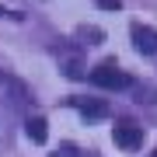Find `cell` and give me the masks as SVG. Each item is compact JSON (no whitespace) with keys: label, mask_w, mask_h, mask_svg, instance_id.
I'll return each instance as SVG.
<instances>
[{"label":"cell","mask_w":157,"mask_h":157,"mask_svg":"<svg viewBox=\"0 0 157 157\" xmlns=\"http://www.w3.org/2000/svg\"><path fill=\"white\" fill-rule=\"evenodd\" d=\"M77 105H80V108H84V112H87V115H105V112H108V108H105V105H101V101H77Z\"/></svg>","instance_id":"obj_5"},{"label":"cell","mask_w":157,"mask_h":157,"mask_svg":"<svg viewBox=\"0 0 157 157\" xmlns=\"http://www.w3.org/2000/svg\"><path fill=\"white\" fill-rule=\"evenodd\" d=\"M52 157H77V150H73V147H63V150H56Z\"/></svg>","instance_id":"obj_7"},{"label":"cell","mask_w":157,"mask_h":157,"mask_svg":"<svg viewBox=\"0 0 157 157\" xmlns=\"http://www.w3.org/2000/svg\"><path fill=\"white\" fill-rule=\"evenodd\" d=\"M98 7H105V11H119L122 0H98Z\"/></svg>","instance_id":"obj_6"},{"label":"cell","mask_w":157,"mask_h":157,"mask_svg":"<svg viewBox=\"0 0 157 157\" xmlns=\"http://www.w3.org/2000/svg\"><path fill=\"white\" fill-rule=\"evenodd\" d=\"M147 157H157V150H154V154H147Z\"/></svg>","instance_id":"obj_8"},{"label":"cell","mask_w":157,"mask_h":157,"mask_svg":"<svg viewBox=\"0 0 157 157\" xmlns=\"http://www.w3.org/2000/svg\"><path fill=\"white\" fill-rule=\"evenodd\" d=\"M28 136H32V143H45L49 129H45V119H42V115H32V119H28Z\"/></svg>","instance_id":"obj_4"},{"label":"cell","mask_w":157,"mask_h":157,"mask_svg":"<svg viewBox=\"0 0 157 157\" xmlns=\"http://www.w3.org/2000/svg\"><path fill=\"white\" fill-rule=\"evenodd\" d=\"M112 136H115V143L122 147V150H140L143 147V129L133 126V122H115Z\"/></svg>","instance_id":"obj_2"},{"label":"cell","mask_w":157,"mask_h":157,"mask_svg":"<svg viewBox=\"0 0 157 157\" xmlns=\"http://www.w3.org/2000/svg\"><path fill=\"white\" fill-rule=\"evenodd\" d=\"M91 84L108 87V91H122V87L133 84V80H129V73H126V70H119V63H115V59H105V63H98V67L91 70Z\"/></svg>","instance_id":"obj_1"},{"label":"cell","mask_w":157,"mask_h":157,"mask_svg":"<svg viewBox=\"0 0 157 157\" xmlns=\"http://www.w3.org/2000/svg\"><path fill=\"white\" fill-rule=\"evenodd\" d=\"M133 45L140 52H147V56H154L157 52V32L147 28V25H133Z\"/></svg>","instance_id":"obj_3"}]
</instances>
